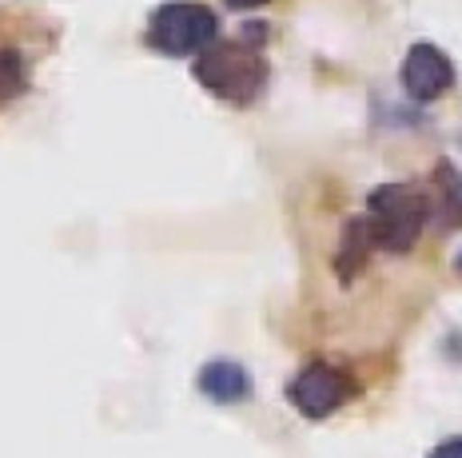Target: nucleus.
I'll use <instances>...</instances> for the list:
<instances>
[{
  "mask_svg": "<svg viewBox=\"0 0 462 458\" xmlns=\"http://www.w3.org/2000/svg\"><path fill=\"white\" fill-rule=\"evenodd\" d=\"M287 398L303 410L307 418H327L335 415L346 398H351V379L331 362H311L287 387Z\"/></svg>",
  "mask_w": 462,
  "mask_h": 458,
  "instance_id": "obj_4",
  "label": "nucleus"
},
{
  "mask_svg": "<svg viewBox=\"0 0 462 458\" xmlns=\"http://www.w3.org/2000/svg\"><path fill=\"white\" fill-rule=\"evenodd\" d=\"M227 5H239V8H247V5H263V0H227Z\"/></svg>",
  "mask_w": 462,
  "mask_h": 458,
  "instance_id": "obj_9",
  "label": "nucleus"
},
{
  "mask_svg": "<svg viewBox=\"0 0 462 458\" xmlns=\"http://www.w3.org/2000/svg\"><path fill=\"white\" fill-rule=\"evenodd\" d=\"M422 224H427V199L407 184H387L371 196L367 215H363V232L374 247L387 252H407L419 240Z\"/></svg>",
  "mask_w": 462,
  "mask_h": 458,
  "instance_id": "obj_2",
  "label": "nucleus"
},
{
  "mask_svg": "<svg viewBox=\"0 0 462 458\" xmlns=\"http://www.w3.org/2000/svg\"><path fill=\"white\" fill-rule=\"evenodd\" d=\"M430 458H462V438H447V443H439Z\"/></svg>",
  "mask_w": 462,
  "mask_h": 458,
  "instance_id": "obj_8",
  "label": "nucleus"
},
{
  "mask_svg": "<svg viewBox=\"0 0 462 458\" xmlns=\"http://www.w3.org/2000/svg\"><path fill=\"white\" fill-rule=\"evenodd\" d=\"M196 80L216 92L219 100L247 104L263 88L267 64H263V56H259V49H252V44H244V41L211 44L196 60Z\"/></svg>",
  "mask_w": 462,
  "mask_h": 458,
  "instance_id": "obj_1",
  "label": "nucleus"
},
{
  "mask_svg": "<svg viewBox=\"0 0 462 458\" xmlns=\"http://www.w3.org/2000/svg\"><path fill=\"white\" fill-rule=\"evenodd\" d=\"M24 88V60L16 49H0V104Z\"/></svg>",
  "mask_w": 462,
  "mask_h": 458,
  "instance_id": "obj_7",
  "label": "nucleus"
},
{
  "mask_svg": "<svg viewBox=\"0 0 462 458\" xmlns=\"http://www.w3.org/2000/svg\"><path fill=\"white\" fill-rule=\"evenodd\" d=\"M216 13L191 0H171L152 13L148 24V44L163 56H204L216 41Z\"/></svg>",
  "mask_w": 462,
  "mask_h": 458,
  "instance_id": "obj_3",
  "label": "nucleus"
},
{
  "mask_svg": "<svg viewBox=\"0 0 462 458\" xmlns=\"http://www.w3.org/2000/svg\"><path fill=\"white\" fill-rule=\"evenodd\" d=\"M458 271H462V252H458Z\"/></svg>",
  "mask_w": 462,
  "mask_h": 458,
  "instance_id": "obj_10",
  "label": "nucleus"
},
{
  "mask_svg": "<svg viewBox=\"0 0 462 458\" xmlns=\"http://www.w3.org/2000/svg\"><path fill=\"white\" fill-rule=\"evenodd\" d=\"M402 84L415 100H439L455 84V69L435 44H415L407 52V64H402Z\"/></svg>",
  "mask_w": 462,
  "mask_h": 458,
  "instance_id": "obj_5",
  "label": "nucleus"
},
{
  "mask_svg": "<svg viewBox=\"0 0 462 458\" xmlns=\"http://www.w3.org/2000/svg\"><path fill=\"white\" fill-rule=\"evenodd\" d=\"M199 390L204 395H211L216 403H239V398H247V390H252V383H247V371L239 367V362H208L204 371H199Z\"/></svg>",
  "mask_w": 462,
  "mask_h": 458,
  "instance_id": "obj_6",
  "label": "nucleus"
}]
</instances>
